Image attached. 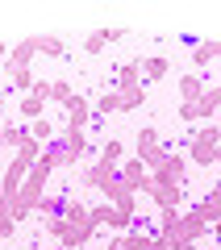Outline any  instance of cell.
I'll return each instance as SVG.
<instances>
[{
    "label": "cell",
    "mask_w": 221,
    "mask_h": 250,
    "mask_svg": "<svg viewBox=\"0 0 221 250\" xmlns=\"http://www.w3.org/2000/svg\"><path fill=\"white\" fill-rule=\"evenodd\" d=\"M0 146H4V121H0Z\"/></svg>",
    "instance_id": "8d00e7d4"
},
{
    "label": "cell",
    "mask_w": 221,
    "mask_h": 250,
    "mask_svg": "<svg viewBox=\"0 0 221 250\" xmlns=\"http://www.w3.org/2000/svg\"><path fill=\"white\" fill-rule=\"evenodd\" d=\"M151 250H171V242H167V238H159V233H155V238H151Z\"/></svg>",
    "instance_id": "d6a6232c"
},
{
    "label": "cell",
    "mask_w": 221,
    "mask_h": 250,
    "mask_svg": "<svg viewBox=\"0 0 221 250\" xmlns=\"http://www.w3.org/2000/svg\"><path fill=\"white\" fill-rule=\"evenodd\" d=\"M9 80H13V88H17V92H29V88H34V75H29V71H21V67H13V71H9Z\"/></svg>",
    "instance_id": "f1b7e54d"
},
{
    "label": "cell",
    "mask_w": 221,
    "mask_h": 250,
    "mask_svg": "<svg viewBox=\"0 0 221 250\" xmlns=\"http://www.w3.org/2000/svg\"><path fill=\"white\" fill-rule=\"evenodd\" d=\"M71 96H75V88H71V83H67V80H54V83H50V100H59V104H63V108H67V104H71Z\"/></svg>",
    "instance_id": "484cf974"
},
{
    "label": "cell",
    "mask_w": 221,
    "mask_h": 250,
    "mask_svg": "<svg viewBox=\"0 0 221 250\" xmlns=\"http://www.w3.org/2000/svg\"><path fill=\"white\" fill-rule=\"evenodd\" d=\"M146 196H151L159 208H179V200H184V188H176V184H155V179H151Z\"/></svg>",
    "instance_id": "8992f818"
},
{
    "label": "cell",
    "mask_w": 221,
    "mask_h": 250,
    "mask_svg": "<svg viewBox=\"0 0 221 250\" xmlns=\"http://www.w3.org/2000/svg\"><path fill=\"white\" fill-rule=\"evenodd\" d=\"M92 238H96L92 225H67V233H63V250H84Z\"/></svg>",
    "instance_id": "30bf717a"
},
{
    "label": "cell",
    "mask_w": 221,
    "mask_h": 250,
    "mask_svg": "<svg viewBox=\"0 0 221 250\" xmlns=\"http://www.w3.org/2000/svg\"><path fill=\"white\" fill-rule=\"evenodd\" d=\"M217 59H221V42H217Z\"/></svg>",
    "instance_id": "ab89813d"
},
{
    "label": "cell",
    "mask_w": 221,
    "mask_h": 250,
    "mask_svg": "<svg viewBox=\"0 0 221 250\" xmlns=\"http://www.w3.org/2000/svg\"><path fill=\"white\" fill-rule=\"evenodd\" d=\"M4 62H9V46H0V67H4Z\"/></svg>",
    "instance_id": "e575fe53"
},
{
    "label": "cell",
    "mask_w": 221,
    "mask_h": 250,
    "mask_svg": "<svg viewBox=\"0 0 221 250\" xmlns=\"http://www.w3.org/2000/svg\"><path fill=\"white\" fill-rule=\"evenodd\" d=\"M59 217H67L71 225H92V221H88V205H84V200H71V196H63Z\"/></svg>",
    "instance_id": "4fadbf2b"
},
{
    "label": "cell",
    "mask_w": 221,
    "mask_h": 250,
    "mask_svg": "<svg viewBox=\"0 0 221 250\" xmlns=\"http://www.w3.org/2000/svg\"><path fill=\"white\" fill-rule=\"evenodd\" d=\"M29 96H34V100H42V104H46V100H50V83H46V80H34Z\"/></svg>",
    "instance_id": "4dcf8cb0"
},
{
    "label": "cell",
    "mask_w": 221,
    "mask_h": 250,
    "mask_svg": "<svg viewBox=\"0 0 221 250\" xmlns=\"http://www.w3.org/2000/svg\"><path fill=\"white\" fill-rule=\"evenodd\" d=\"M167 154H171V150H163V146H159V129H155V125L138 129V159L146 163V171H159Z\"/></svg>",
    "instance_id": "7a4b0ae2"
},
{
    "label": "cell",
    "mask_w": 221,
    "mask_h": 250,
    "mask_svg": "<svg viewBox=\"0 0 221 250\" xmlns=\"http://www.w3.org/2000/svg\"><path fill=\"white\" fill-rule=\"evenodd\" d=\"M213 192H221V179H217V184H213Z\"/></svg>",
    "instance_id": "74e56055"
},
{
    "label": "cell",
    "mask_w": 221,
    "mask_h": 250,
    "mask_svg": "<svg viewBox=\"0 0 221 250\" xmlns=\"http://www.w3.org/2000/svg\"><path fill=\"white\" fill-rule=\"evenodd\" d=\"M217 163H221V146H217Z\"/></svg>",
    "instance_id": "60d3db41"
},
{
    "label": "cell",
    "mask_w": 221,
    "mask_h": 250,
    "mask_svg": "<svg viewBox=\"0 0 221 250\" xmlns=\"http://www.w3.org/2000/svg\"><path fill=\"white\" fill-rule=\"evenodd\" d=\"M38 54V42L34 38H25V42H17L9 50V62H4V71H13V67H21V71H29V59Z\"/></svg>",
    "instance_id": "ba28073f"
},
{
    "label": "cell",
    "mask_w": 221,
    "mask_h": 250,
    "mask_svg": "<svg viewBox=\"0 0 221 250\" xmlns=\"http://www.w3.org/2000/svg\"><path fill=\"white\" fill-rule=\"evenodd\" d=\"M29 138V129H21V125H9L4 121V146H13V150H21V142Z\"/></svg>",
    "instance_id": "4316f807"
},
{
    "label": "cell",
    "mask_w": 221,
    "mask_h": 250,
    "mask_svg": "<svg viewBox=\"0 0 221 250\" xmlns=\"http://www.w3.org/2000/svg\"><path fill=\"white\" fill-rule=\"evenodd\" d=\"M117 175H121V184L130 188L133 196H138V192H146V188H151V171H146V163H142V159H125L121 167H117Z\"/></svg>",
    "instance_id": "3957f363"
},
{
    "label": "cell",
    "mask_w": 221,
    "mask_h": 250,
    "mask_svg": "<svg viewBox=\"0 0 221 250\" xmlns=\"http://www.w3.org/2000/svg\"><path fill=\"white\" fill-rule=\"evenodd\" d=\"M92 113H100V117H109V113H121V104H117V92H113V88H109V92H105V96H100V100H96V104H92Z\"/></svg>",
    "instance_id": "d4e9b609"
},
{
    "label": "cell",
    "mask_w": 221,
    "mask_h": 250,
    "mask_svg": "<svg viewBox=\"0 0 221 250\" xmlns=\"http://www.w3.org/2000/svg\"><path fill=\"white\" fill-rule=\"evenodd\" d=\"M0 121H4V96H0Z\"/></svg>",
    "instance_id": "d590c367"
},
{
    "label": "cell",
    "mask_w": 221,
    "mask_h": 250,
    "mask_svg": "<svg viewBox=\"0 0 221 250\" xmlns=\"http://www.w3.org/2000/svg\"><path fill=\"white\" fill-rule=\"evenodd\" d=\"M113 175H117V167H109V163H96V167H88V171L80 175V184H84V188H105Z\"/></svg>",
    "instance_id": "7c38bea8"
},
{
    "label": "cell",
    "mask_w": 221,
    "mask_h": 250,
    "mask_svg": "<svg viewBox=\"0 0 221 250\" xmlns=\"http://www.w3.org/2000/svg\"><path fill=\"white\" fill-rule=\"evenodd\" d=\"M217 59V42H192V67H209Z\"/></svg>",
    "instance_id": "ffe728a7"
},
{
    "label": "cell",
    "mask_w": 221,
    "mask_h": 250,
    "mask_svg": "<svg viewBox=\"0 0 221 250\" xmlns=\"http://www.w3.org/2000/svg\"><path fill=\"white\" fill-rule=\"evenodd\" d=\"M29 138L34 142H54V125H50V117H38V121H29Z\"/></svg>",
    "instance_id": "44dd1931"
},
{
    "label": "cell",
    "mask_w": 221,
    "mask_h": 250,
    "mask_svg": "<svg viewBox=\"0 0 221 250\" xmlns=\"http://www.w3.org/2000/svg\"><path fill=\"white\" fill-rule=\"evenodd\" d=\"M133 83H142V59L121 62V71H117V83H113V88H133Z\"/></svg>",
    "instance_id": "2e32d148"
},
{
    "label": "cell",
    "mask_w": 221,
    "mask_h": 250,
    "mask_svg": "<svg viewBox=\"0 0 221 250\" xmlns=\"http://www.w3.org/2000/svg\"><path fill=\"white\" fill-rule=\"evenodd\" d=\"M179 250H200V246H179Z\"/></svg>",
    "instance_id": "f35d334b"
},
{
    "label": "cell",
    "mask_w": 221,
    "mask_h": 250,
    "mask_svg": "<svg viewBox=\"0 0 221 250\" xmlns=\"http://www.w3.org/2000/svg\"><path fill=\"white\" fill-rule=\"evenodd\" d=\"M113 92H117L121 113H130V108H142V104H146V88H142V83H133V88H113Z\"/></svg>",
    "instance_id": "8fae6325"
},
{
    "label": "cell",
    "mask_w": 221,
    "mask_h": 250,
    "mask_svg": "<svg viewBox=\"0 0 221 250\" xmlns=\"http://www.w3.org/2000/svg\"><path fill=\"white\" fill-rule=\"evenodd\" d=\"M34 42H38V54H63V38H54V34H42Z\"/></svg>",
    "instance_id": "83f0119b"
},
{
    "label": "cell",
    "mask_w": 221,
    "mask_h": 250,
    "mask_svg": "<svg viewBox=\"0 0 221 250\" xmlns=\"http://www.w3.org/2000/svg\"><path fill=\"white\" fill-rule=\"evenodd\" d=\"M113 217H117V208H113V205H92V208H88L92 229H100V225H105V229H113Z\"/></svg>",
    "instance_id": "e0dca14e"
},
{
    "label": "cell",
    "mask_w": 221,
    "mask_h": 250,
    "mask_svg": "<svg viewBox=\"0 0 221 250\" xmlns=\"http://www.w3.org/2000/svg\"><path fill=\"white\" fill-rule=\"evenodd\" d=\"M13 233H17V221L13 217H0V238H13Z\"/></svg>",
    "instance_id": "1f68e13d"
},
{
    "label": "cell",
    "mask_w": 221,
    "mask_h": 250,
    "mask_svg": "<svg viewBox=\"0 0 221 250\" xmlns=\"http://www.w3.org/2000/svg\"><path fill=\"white\" fill-rule=\"evenodd\" d=\"M196 213H200L209 225H213V221H221V192H209V196L196 205Z\"/></svg>",
    "instance_id": "ac0fdd59"
},
{
    "label": "cell",
    "mask_w": 221,
    "mask_h": 250,
    "mask_svg": "<svg viewBox=\"0 0 221 250\" xmlns=\"http://www.w3.org/2000/svg\"><path fill=\"white\" fill-rule=\"evenodd\" d=\"M67 225H71L67 217H46V233H50V238H59V242H63V233H67Z\"/></svg>",
    "instance_id": "f546056e"
},
{
    "label": "cell",
    "mask_w": 221,
    "mask_h": 250,
    "mask_svg": "<svg viewBox=\"0 0 221 250\" xmlns=\"http://www.w3.org/2000/svg\"><path fill=\"white\" fill-rule=\"evenodd\" d=\"M100 163H109V167H121V163H125V146L117 142V138H109V142L100 146Z\"/></svg>",
    "instance_id": "d6986e66"
},
{
    "label": "cell",
    "mask_w": 221,
    "mask_h": 250,
    "mask_svg": "<svg viewBox=\"0 0 221 250\" xmlns=\"http://www.w3.org/2000/svg\"><path fill=\"white\" fill-rule=\"evenodd\" d=\"M151 238H155V233H142V229H130V233H121L125 250H151Z\"/></svg>",
    "instance_id": "cb8c5ba5"
},
{
    "label": "cell",
    "mask_w": 221,
    "mask_h": 250,
    "mask_svg": "<svg viewBox=\"0 0 221 250\" xmlns=\"http://www.w3.org/2000/svg\"><path fill=\"white\" fill-rule=\"evenodd\" d=\"M88 121H92V100L75 92V96H71V104H67V129L88 134Z\"/></svg>",
    "instance_id": "277c9868"
},
{
    "label": "cell",
    "mask_w": 221,
    "mask_h": 250,
    "mask_svg": "<svg viewBox=\"0 0 221 250\" xmlns=\"http://www.w3.org/2000/svg\"><path fill=\"white\" fill-rule=\"evenodd\" d=\"M204 92H209L204 75H184V80H179V104H196Z\"/></svg>",
    "instance_id": "9c48e42d"
},
{
    "label": "cell",
    "mask_w": 221,
    "mask_h": 250,
    "mask_svg": "<svg viewBox=\"0 0 221 250\" xmlns=\"http://www.w3.org/2000/svg\"><path fill=\"white\" fill-rule=\"evenodd\" d=\"M217 146H221V125H200L188 134V159L196 167H213L217 163Z\"/></svg>",
    "instance_id": "6da1fadb"
},
{
    "label": "cell",
    "mask_w": 221,
    "mask_h": 250,
    "mask_svg": "<svg viewBox=\"0 0 221 250\" xmlns=\"http://www.w3.org/2000/svg\"><path fill=\"white\" fill-rule=\"evenodd\" d=\"M171 71V62L163 59V54H151V59H142V75H146V83H155V80H163V75Z\"/></svg>",
    "instance_id": "5bb4252c"
},
{
    "label": "cell",
    "mask_w": 221,
    "mask_h": 250,
    "mask_svg": "<svg viewBox=\"0 0 221 250\" xmlns=\"http://www.w3.org/2000/svg\"><path fill=\"white\" fill-rule=\"evenodd\" d=\"M151 179H155V184H176V188H184V154H167L163 167L151 171Z\"/></svg>",
    "instance_id": "5b68a950"
},
{
    "label": "cell",
    "mask_w": 221,
    "mask_h": 250,
    "mask_svg": "<svg viewBox=\"0 0 221 250\" xmlns=\"http://www.w3.org/2000/svg\"><path fill=\"white\" fill-rule=\"evenodd\" d=\"M17 108H21V117H25V121H38V117H46V104H42V100H34L29 92L17 100Z\"/></svg>",
    "instance_id": "7402d4cb"
},
{
    "label": "cell",
    "mask_w": 221,
    "mask_h": 250,
    "mask_svg": "<svg viewBox=\"0 0 221 250\" xmlns=\"http://www.w3.org/2000/svg\"><path fill=\"white\" fill-rule=\"evenodd\" d=\"M209 233H213V238L221 242V221H213V229H209Z\"/></svg>",
    "instance_id": "836d02e7"
},
{
    "label": "cell",
    "mask_w": 221,
    "mask_h": 250,
    "mask_svg": "<svg viewBox=\"0 0 221 250\" xmlns=\"http://www.w3.org/2000/svg\"><path fill=\"white\" fill-rule=\"evenodd\" d=\"M179 229V208H159V238H171Z\"/></svg>",
    "instance_id": "603a6c76"
},
{
    "label": "cell",
    "mask_w": 221,
    "mask_h": 250,
    "mask_svg": "<svg viewBox=\"0 0 221 250\" xmlns=\"http://www.w3.org/2000/svg\"><path fill=\"white\" fill-rule=\"evenodd\" d=\"M38 163H46L50 171H59V167H75V163H71V154H67V146H63V138L46 142V146H42V159H38Z\"/></svg>",
    "instance_id": "52a82bcc"
},
{
    "label": "cell",
    "mask_w": 221,
    "mask_h": 250,
    "mask_svg": "<svg viewBox=\"0 0 221 250\" xmlns=\"http://www.w3.org/2000/svg\"><path fill=\"white\" fill-rule=\"evenodd\" d=\"M63 146H67V154H71V163H80L84 154L92 150V146H88V138H84V134H75V129H67V134H63Z\"/></svg>",
    "instance_id": "9a60e30c"
}]
</instances>
